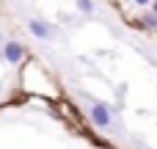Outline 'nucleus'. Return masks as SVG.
Masks as SVG:
<instances>
[{"label": "nucleus", "instance_id": "f257e3e1", "mask_svg": "<svg viewBox=\"0 0 157 149\" xmlns=\"http://www.w3.org/2000/svg\"><path fill=\"white\" fill-rule=\"evenodd\" d=\"M88 116H91L94 127H99V130H110V124H113V116H110V108H108L105 102H94V105L88 108Z\"/></svg>", "mask_w": 157, "mask_h": 149}, {"label": "nucleus", "instance_id": "f03ea898", "mask_svg": "<svg viewBox=\"0 0 157 149\" xmlns=\"http://www.w3.org/2000/svg\"><path fill=\"white\" fill-rule=\"evenodd\" d=\"M25 58V44L19 41V39H8V41H3V61L6 64H19Z\"/></svg>", "mask_w": 157, "mask_h": 149}, {"label": "nucleus", "instance_id": "7ed1b4c3", "mask_svg": "<svg viewBox=\"0 0 157 149\" xmlns=\"http://www.w3.org/2000/svg\"><path fill=\"white\" fill-rule=\"evenodd\" d=\"M28 30H30L36 39H44V41L52 39V28H50L44 19H39V17H30V19H28Z\"/></svg>", "mask_w": 157, "mask_h": 149}, {"label": "nucleus", "instance_id": "20e7f679", "mask_svg": "<svg viewBox=\"0 0 157 149\" xmlns=\"http://www.w3.org/2000/svg\"><path fill=\"white\" fill-rule=\"evenodd\" d=\"M141 28H149V30H157V14L155 11H146L141 17Z\"/></svg>", "mask_w": 157, "mask_h": 149}, {"label": "nucleus", "instance_id": "39448f33", "mask_svg": "<svg viewBox=\"0 0 157 149\" xmlns=\"http://www.w3.org/2000/svg\"><path fill=\"white\" fill-rule=\"evenodd\" d=\"M77 8L88 17V14H94V0H77Z\"/></svg>", "mask_w": 157, "mask_h": 149}, {"label": "nucleus", "instance_id": "423d86ee", "mask_svg": "<svg viewBox=\"0 0 157 149\" xmlns=\"http://www.w3.org/2000/svg\"><path fill=\"white\" fill-rule=\"evenodd\" d=\"M132 3H138V6H149L152 0H132Z\"/></svg>", "mask_w": 157, "mask_h": 149}, {"label": "nucleus", "instance_id": "0eeeda50", "mask_svg": "<svg viewBox=\"0 0 157 149\" xmlns=\"http://www.w3.org/2000/svg\"><path fill=\"white\" fill-rule=\"evenodd\" d=\"M149 6H152V11H155V14H157V0H152V3H149Z\"/></svg>", "mask_w": 157, "mask_h": 149}, {"label": "nucleus", "instance_id": "6e6552de", "mask_svg": "<svg viewBox=\"0 0 157 149\" xmlns=\"http://www.w3.org/2000/svg\"><path fill=\"white\" fill-rule=\"evenodd\" d=\"M0 47H3V33H0Z\"/></svg>", "mask_w": 157, "mask_h": 149}]
</instances>
